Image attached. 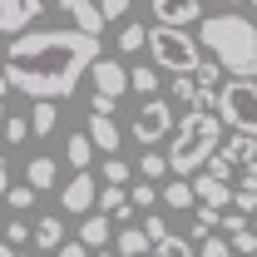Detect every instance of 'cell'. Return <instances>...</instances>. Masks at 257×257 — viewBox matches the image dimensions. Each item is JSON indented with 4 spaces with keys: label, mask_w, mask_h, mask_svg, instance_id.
I'll return each mask as SVG.
<instances>
[{
    "label": "cell",
    "mask_w": 257,
    "mask_h": 257,
    "mask_svg": "<svg viewBox=\"0 0 257 257\" xmlns=\"http://www.w3.org/2000/svg\"><path fill=\"white\" fill-rule=\"evenodd\" d=\"M99 60L94 35L69 30H25L10 40L5 50V69L0 79L20 94H30L35 104H60L79 89V79L89 74V64Z\"/></svg>",
    "instance_id": "obj_1"
},
{
    "label": "cell",
    "mask_w": 257,
    "mask_h": 257,
    "mask_svg": "<svg viewBox=\"0 0 257 257\" xmlns=\"http://www.w3.org/2000/svg\"><path fill=\"white\" fill-rule=\"evenodd\" d=\"M193 40H203L198 50H208V60L218 64L227 79H257V25L247 15H232V10L203 15Z\"/></svg>",
    "instance_id": "obj_2"
},
{
    "label": "cell",
    "mask_w": 257,
    "mask_h": 257,
    "mask_svg": "<svg viewBox=\"0 0 257 257\" xmlns=\"http://www.w3.org/2000/svg\"><path fill=\"white\" fill-rule=\"evenodd\" d=\"M223 149V124L213 109H193L183 119H173V134H168V173H198L203 163Z\"/></svg>",
    "instance_id": "obj_3"
},
{
    "label": "cell",
    "mask_w": 257,
    "mask_h": 257,
    "mask_svg": "<svg viewBox=\"0 0 257 257\" xmlns=\"http://www.w3.org/2000/svg\"><path fill=\"white\" fill-rule=\"evenodd\" d=\"M144 55L154 69H168L173 79H183L198 69L203 60V50H198V40L188 30H163V25H149V40H144Z\"/></svg>",
    "instance_id": "obj_4"
},
{
    "label": "cell",
    "mask_w": 257,
    "mask_h": 257,
    "mask_svg": "<svg viewBox=\"0 0 257 257\" xmlns=\"http://www.w3.org/2000/svg\"><path fill=\"white\" fill-rule=\"evenodd\" d=\"M213 114L223 128L257 139V79H223L213 94Z\"/></svg>",
    "instance_id": "obj_5"
},
{
    "label": "cell",
    "mask_w": 257,
    "mask_h": 257,
    "mask_svg": "<svg viewBox=\"0 0 257 257\" xmlns=\"http://www.w3.org/2000/svg\"><path fill=\"white\" fill-rule=\"evenodd\" d=\"M55 5L74 20L79 35H94V40L104 35V25H114V20L124 25V15L134 10V0H55Z\"/></svg>",
    "instance_id": "obj_6"
},
{
    "label": "cell",
    "mask_w": 257,
    "mask_h": 257,
    "mask_svg": "<svg viewBox=\"0 0 257 257\" xmlns=\"http://www.w3.org/2000/svg\"><path fill=\"white\" fill-rule=\"evenodd\" d=\"M168 134H173V104H168V99H149V104L134 114V139H139L144 149H159Z\"/></svg>",
    "instance_id": "obj_7"
},
{
    "label": "cell",
    "mask_w": 257,
    "mask_h": 257,
    "mask_svg": "<svg viewBox=\"0 0 257 257\" xmlns=\"http://www.w3.org/2000/svg\"><path fill=\"white\" fill-rule=\"evenodd\" d=\"M149 15L163 30H188L203 20V0H149Z\"/></svg>",
    "instance_id": "obj_8"
},
{
    "label": "cell",
    "mask_w": 257,
    "mask_h": 257,
    "mask_svg": "<svg viewBox=\"0 0 257 257\" xmlns=\"http://www.w3.org/2000/svg\"><path fill=\"white\" fill-rule=\"evenodd\" d=\"M89 79H94V94L99 99H124V89H128V69H124V60H109V55H99L94 64H89Z\"/></svg>",
    "instance_id": "obj_9"
},
{
    "label": "cell",
    "mask_w": 257,
    "mask_h": 257,
    "mask_svg": "<svg viewBox=\"0 0 257 257\" xmlns=\"http://www.w3.org/2000/svg\"><path fill=\"white\" fill-rule=\"evenodd\" d=\"M94 198H99L94 173H74V178L60 188V208H64V213H79V218H89V213H94Z\"/></svg>",
    "instance_id": "obj_10"
},
{
    "label": "cell",
    "mask_w": 257,
    "mask_h": 257,
    "mask_svg": "<svg viewBox=\"0 0 257 257\" xmlns=\"http://www.w3.org/2000/svg\"><path fill=\"white\" fill-rule=\"evenodd\" d=\"M35 15H45V0H0V35H25Z\"/></svg>",
    "instance_id": "obj_11"
},
{
    "label": "cell",
    "mask_w": 257,
    "mask_h": 257,
    "mask_svg": "<svg viewBox=\"0 0 257 257\" xmlns=\"http://www.w3.org/2000/svg\"><path fill=\"white\" fill-rule=\"evenodd\" d=\"M84 139L94 144L99 154L119 159V144H124V128L114 124V119H104V114H89V119H84Z\"/></svg>",
    "instance_id": "obj_12"
},
{
    "label": "cell",
    "mask_w": 257,
    "mask_h": 257,
    "mask_svg": "<svg viewBox=\"0 0 257 257\" xmlns=\"http://www.w3.org/2000/svg\"><path fill=\"white\" fill-rule=\"evenodd\" d=\"M188 188H193V203H198V208H208V213H223L227 203H232V188L218 183V178H208V173H198Z\"/></svg>",
    "instance_id": "obj_13"
},
{
    "label": "cell",
    "mask_w": 257,
    "mask_h": 257,
    "mask_svg": "<svg viewBox=\"0 0 257 257\" xmlns=\"http://www.w3.org/2000/svg\"><path fill=\"white\" fill-rule=\"evenodd\" d=\"M55 183H60V163L50 159V154H40V159L25 163V188L30 193H50Z\"/></svg>",
    "instance_id": "obj_14"
},
{
    "label": "cell",
    "mask_w": 257,
    "mask_h": 257,
    "mask_svg": "<svg viewBox=\"0 0 257 257\" xmlns=\"http://www.w3.org/2000/svg\"><path fill=\"white\" fill-rule=\"evenodd\" d=\"M109 237H114V223H109V218H99V213H89V218H79V237H74V242H79L84 252H89V247L99 252V247H104Z\"/></svg>",
    "instance_id": "obj_15"
},
{
    "label": "cell",
    "mask_w": 257,
    "mask_h": 257,
    "mask_svg": "<svg viewBox=\"0 0 257 257\" xmlns=\"http://www.w3.org/2000/svg\"><path fill=\"white\" fill-rule=\"evenodd\" d=\"M232 168H247V163H257V139H247V134H232V139H223V149H218Z\"/></svg>",
    "instance_id": "obj_16"
},
{
    "label": "cell",
    "mask_w": 257,
    "mask_h": 257,
    "mask_svg": "<svg viewBox=\"0 0 257 257\" xmlns=\"http://www.w3.org/2000/svg\"><path fill=\"white\" fill-rule=\"evenodd\" d=\"M30 237H35V247H40V252H55V247L64 242V223L50 213V218H40V223L30 227Z\"/></svg>",
    "instance_id": "obj_17"
},
{
    "label": "cell",
    "mask_w": 257,
    "mask_h": 257,
    "mask_svg": "<svg viewBox=\"0 0 257 257\" xmlns=\"http://www.w3.org/2000/svg\"><path fill=\"white\" fill-rule=\"evenodd\" d=\"M64 159H69V168H74V173H89V163H94V144L84 139V128H79V134H69Z\"/></svg>",
    "instance_id": "obj_18"
},
{
    "label": "cell",
    "mask_w": 257,
    "mask_h": 257,
    "mask_svg": "<svg viewBox=\"0 0 257 257\" xmlns=\"http://www.w3.org/2000/svg\"><path fill=\"white\" fill-rule=\"evenodd\" d=\"M163 208H173V213H183V208H193V188H188V178H163Z\"/></svg>",
    "instance_id": "obj_19"
},
{
    "label": "cell",
    "mask_w": 257,
    "mask_h": 257,
    "mask_svg": "<svg viewBox=\"0 0 257 257\" xmlns=\"http://www.w3.org/2000/svg\"><path fill=\"white\" fill-rule=\"evenodd\" d=\"M144 40H149V25L124 20V25H119V55H144Z\"/></svg>",
    "instance_id": "obj_20"
},
{
    "label": "cell",
    "mask_w": 257,
    "mask_h": 257,
    "mask_svg": "<svg viewBox=\"0 0 257 257\" xmlns=\"http://www.w3.org/2000/svg\"><path fill=\"white\" fill-rule=\"evenodd\" d=\"M55 124H60V104H35L30 109V134H55Z\"/></svg>",
    "instance_id": "obj_21"
},
{
    "label": "cell",
    "mask_w": 257,
    "mask_h": 257,
    "mask_svg": "<svg viewBox=\"0 0 257 257\" xmlns=\"http://www.w3.org/2000/svg\"><path fill=\"white\" fill-rule=\"evenodd\" d=\"M128 89L134 94H159V69L154 64H134L128 69Z\"/></svg>",
    "instance_id": "obj_22"
},
{
    "label": "cell",
    "mask_w": 257,
    "mask_h": 257,
    "mask_svg": "<svg viewBox=\"0 0 257 257\" xmlns=\"http://www.w3.org/2000/svg\"><path fill=\"white\" fill-rule=\"evenodd\" d=\"M193 84H198L203 94H218V84H223V69L203 55V60H198V69H193Z\"/></svg>",
    "instance_id": "obj_23"
},
{
    "label": "cell",
    "mask_w": 257,
    "mask_h": 257,
    "mask_svg": "<svg viewBox=\"0 0 257 257\" xmlns=\"http://www.w3.org/2000/svg\"><path fill=\"white\" fill-rule=\"evenodd\" d=\"M114 247H119V252H124V257H149V252H154V247H149V237H144L139 227H124Z\"/></svg>",
    "instance_id": "obj_24"
},
{
    "label": "cell",
    "mask_w": 257,
    "mask_h": 257,
    "mask_svg": "<svg viewBox=\"0 0 257 257\" xmlns=\"http://www.w3.org/2000/svg\"><path fill=\"white\" fill-rule=\"evenodd\" d=\"M99 178H104V188H124L128 178H134V168H128L124 159H104V168H99Z\"/></svg>",
    "instance_id": "obj_25"
},
{
    "label": "cell",
    "mask_w": 257,
    "mask_h": 257,
    "mask_svg": "<svg viewBox=\"0 0 257 257\" xmlns=\"http://www.w3.org/2000/svg\"><path fill=\"white\" fill-rule=\"evenodd\" d=\"M134 173H139L144 183H159L163 173H168V163H163V154H159V149H149V154L139 159V168H134Z\"/></svg>",
    "instance_id": "obj_26"
},
{
    "label": "cell",
    "mask_w": 257,
    "mask_h": 257,
    "mask_svg": "<svg viewBox=\"0 0 257 257\" xmlns=\"http://www.w3.org/2000/svg\"><path fill=\"white\" fill-rule=\"evenodd\" d=\"M154 252H159V257H193V242L178 237V232H168L163 242H154Z\"/></svg>",
    "instance_id": "obj_27"
},
{
    "label": "cell",
    "mask_w": 257,
    "mask_h": 257,
    "mask_svg": "<svg viewBox=\"0 0 257 257\" xmlns=\"http://www.w3.org/2000/svg\"><path fill=\"white\" fill-rule=\"evenodd\" d=\"M5 144H25V139H30V119H25V114H5Z\"/></svg>",
    "instance_id": "obj_28"
},
{
    "label": "cell",
    "mask_w": 257,
    "mask_h": 257,
    "mask_svg": "<svg viewBox=\"0 0 257 257\" xmlns=\"http://www.w3.org/2000/svg\"><path fill=\"white\" fill-rule=\"evenodd\" d=\"M124 198H128V208H154V203H159V188L139 178V183H134V188H128Z\"/></svg>",
    "instance_id": "obj_29"
},
{
    "label": "cell",
    "mask_w": 257,
    "mask_h": 257,
    "mask_svg": "<svg viewBox=\"0 0 257 257\" xmlns=\"http://www.w3.org/2000/svg\"><path fill=\"white\" fill-rule=\"evenodd\" d=\"M0 242H5V247H15V252H20V247H25V242H30V223H20V218H10V223H5V237H0Z\"/></svg>",
    "instance_id": "obj_30"
},
{
    "label": "cell",
    "mask_w": 257,
    "mask_h": 257,
    "mask_svg": "<svg viewBox=\"0 0 257 257\" xmlns=\"http://www.w3.org/2000/svg\"><path fill=\"white\" fill-rule=\"evenodd\" d=\"M203 173H208V178H218V183H227V178H232V173H237V168H232V163H227L223 154H213V159L203 163Z\"/></svg>",
    "instance_id": "obj_31"
},
{
    "label": "cell",
    "mask_w": 257,
    "mask_h": 257,
    "mask_svg": "<svg viewBox=\"0 0 257 257\" xmlns=\"http://www.w3.org/2000/svg\"><path fill=\"white\" fill-rule=\"evenodd\" d=\"M139 232H144V237H149V247H154V242H163V237H168V223H163L159 213H149V218H144V227H139Z\"/></svg>",
    "instance_id": "obj_32"
},
{
    "label": "cell",
    "mask_w": 257,
    "mask_h": 257,
    "mask_svg": "<svg viewBox=\"0 0 257 257\" xmlns=\"http://www.w3.org/2000/svg\"><path fill=\"white\" fill-rule=\"evenodd\" d=\"M218 227H223L227 242H237V237L247 232V218H242V213H223V223H218Z\"/></svg>",
    "instance_id": "obj_33"
},
{
    "label": "cell",
    "mask_w": 257,
    "mask_h": 257,
    "mask_svg": "<svg viewBox=\"0 0 257 257\" xmlns=\"http://www.w3.org/2000/svg\"><path fill=\"white\" fill-rule=\"evenodd\" d=\"M5 203H10V208H15V213H30V203H35V193L25 188V183H20V188H10V193H5Z\"/></svg>",
    "instance_id": "obj_34"
},
{
    "label": "cell",
    "mask_w": 257,
    "mask_h": 257,
    "mask_svg": "<svg viewBox=\"0 0 257 257\" xmlns=\"http://www.w3.org/2000/svg\"><path fill=\"white\" fill-rule=\"evenodd\" d=\"M232 208H237V213H257V193H237L232 188Z\"/></svg>",
    "instance_id": "obj_35"
},
{
    "label": "cell",
    "mask_w": 257,
    "mask_h": 257,
    "mask_svg": "<svg viewBox=\"0 0 257 257\" xmlns=\"http://www.w3.org/2000/svg\"><path fill=\"white\" fill-rule=\"evenodd\" d=\"M237 193H257V163H247V168H242V183H237Z\"/></svg>",
    "instance_id": "obj_36"
},
{
    "label": "cell",
    "mask_w": 257,
    "mask_h": 257,
    "mask_svg": "<svg viewBox=\"0 0 257 257\" xmlns=\"http://www.w3.org/2000/svg\"><path fill=\"white\" fill-rule=\"evenodd\" d=\"M55 257H89V252H84L79 242H60V247H55Z\"/></svg>",
    "instance_id": "obj_37"
},
{
    "label": "cell",
    "mask_w": 257,
    "mask_h": 257,
    "mask_svg": "<svg viewBox=\"0 0 257 257\" xmlns=\"http://www.w3.org/2000/svg\"><path fill=\"white\" fill-rule=\"evenodd\" d=\"M5 193H10V163H5V154H0V203H5Z\"/></svg>",
    "instance_id": "obj_38"
},
{
    "label": "cell",
    "mask_w": 257,
    "mask_h": 257,
    "mask_svg": "<svg viewBox=\"0 0 257 257\" xmlns=\"http://www.w3.org/2000/svg\"><path fill=\"white\" fill-rule=\"evenodd\" d=\"M5 94H10V84L0 79V124H5Z\"/></svg>",
    "instance_id": "obj_39"
},
{
    "label": "cell",
    "mask_w": 257,
    "mask_h": 257,
    "mask_svg": "<svg viewBox=\"0 0 257 257\" xmlns=\"http://www.w3.org/2000/svg\"><path fill=\"white\" fill-rule=\"evenodd\" d=\"M218 5H223V10H237V5H247V0H218Z\"/></svg>",
    "instance_id": "obj_40"
},
{
    "label": "cell",
    "mask_w": 257,
    "mask_h": 257,
    "mask_svg": "<svg viewBox=\"0 0 257 257\" xmlns=\"http://www.w3.org/2000/svg\"><path fill=\"white\" fill-rule=\"evenodd\" d=\"M247 232H252V252H257V218H252V223H247Z\"/></svg>",
    "instance_id": "obj_41"
},
{
    "label": "cell",
    "mask_w": 257,
    "mask_h": 257,
    "mask_svg": "<svg viewBox=\"0 0 257 257\" xmlns=\"http://www.w3.org/2000/svg\"><path fill=\"white\" fill-rule=\"evenodd\" d=\"M0 257H15V247H5V242H0Z\"/></svg>",
    "instance_id": "obj_42"
},
{
    "label": "cell",
    "mask_w": 257,
    "mask_h": 257,
    "mask_svg": "<svg viewBox=\"0 0 257 257\" xmlns=\"http://www.w3.org/2000/svg\"><path fill=\"white\" fill-rule=\"evenodd\" d=\"M89 257H114V252H89Z\"/></svg>",
    "instance_id": "obj_43"
},
{
    "label": "cell",
    "mask_w": 257,
    "mask_h": 257,
    "mask_svg": "<svg viewBox=\"0 0 257 257\" xmlns=\"http://www.w3.org/2000/svg\"><path fill=\"white\" fill-rule=\"evenodd\" d=\"M247 5H252V10H257V0H247Z\"/></svg>",
    "instance_id": "obj_44"
},
{
    "label": "cell",
    "mask_w": 257,
    "mask_h": 257,
    "mask_svg": "<svg viewBox=\"0 0 257 257\" xmlns=\"http://www.w3.org/2000/svg\"><path fill=\"white\" fill-rule=\"evenodd\" d=\"M15 257H30V252H15Z\"/></svg>",
    "instance_id": "obj_45"
},
{
    "label": "cell",
    "mask_w": 257,
    "mask_h": 257,
    "mask_svg": "<svg viewBox=\"0 0 257 257\" xmlns=\"http://www.w3.org/2000/svg\"><path fill=\"white\" fill-rule=\"evenodd\" d=\"M252 25H257V20H252Z\"/></svg>",
    "instance_id": "obj_46"
}]
</instances>
